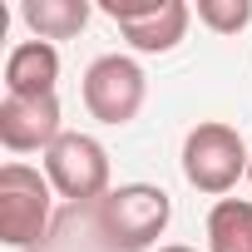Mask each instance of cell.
<instances>
[{"instance_id": "obj_11", "label": "cell", "mask_w": 252, "mask_h": 252, "mask_svg": "<svg viewBox=\"0 0 252 252\" xmlns=\"http://www.w3.org/2000/svg\"><path fill=\"white\" fill-rule=\"evenodd\" d=\"M193 15L213 30V35H242L252 25V0H198Z\"/></svg>"}, {"instance_id": "obj_7", "label": "cell", "mask_w": 252, "mask_h": 252, "mask_svg": "<svg viewBox=\"0 0 252 252\" xmlns=\"http://www.w3.org/2000/svg\"><path fill=\"white\" fill-rule=\"evenodd\" d=\"M55 84H60V50L50 40H20L5 55V94L40 99L55 94Z\"/></svg>"}, {"instance_id": "obj_5", "label": "cell", "mask_w": 252, "mask_h": 252, "mask_svg": "<svg viewBox=\"0 0 252 252\" xmlns=\"http://www.w3.org/2000/svg\"><path fill=\"white\" fill-rule=\"evenodd\" d=\"M144 99H149V79H144L139 60H129V55H99L84 69V109H89V119L109 124V129L134 124Z\"/></svg>"}, {"instance_id": "obj_13", "label": "cell", "mask_w": 252, "mask_h": 252, "mask_svg": "<svg viewBox=\"0 0 252 252\" xmlns=\"http://www.w3.org/2000/svg\"><path fill=\"white\" fill-rule=\"evenodd\" d=\"M247 188H252V163H247Z\"/></svg>"}, {"instance_id": "obj_10", "label": "cell", "mask_w": 252, "mask_h": 252, "mask_svg": "<svg viewBox=\"0 0 252 252\" xmlns=\"http://www.w3.org/2000/svg\"><path fill=\"white\" fill-rule=\"evenodd\" d=\"M20 20L35 30V40H74L89 25V0H25Z\"/></svg>"}, {"instance_id": "obj_2", "label": "cell", "mask_w": 252, "mask_h": 252, "mask_svg": "<svg viewBox=\"0 0 252 252\" xmlns=\"http://www.w3.org/2000/svg\"><path fill=\"white\" fill-rule=\"evenodd\" d=\"M55 232V188L45 168L5 163L0 168V242L15 252H45Z\"/></svg>"}, {"instance_id": "obj_12", "label": "cell", "mask_w": 252, "mask_h": 252, "mask_svg": "<svg viewBox=\"0 0 252 252\" xmlns=\"http://www.w3.org/2000/svg\"><path fill=\"white\" fill-rule=\"evenodd\" d=\"M158 252H198V247H188V242H168V247H158Z\"/></svg>"}, {"instance_id": "obj_1", "label": "cell", "mask_w": 252, "mask_h": 252, "mask_svg": "<svg viewBox=\"0 0 252 252\" xmlns=\"http://www.w3.org/2000/svg\"><path fill=\"white\" fill-rule=\"evenodd\" d=\"M99 252H149L173 222V198L158 183H119L99 203H84Z\"/></svg>"}, {"instance_id": "obj_6", "label": "cell", "mask_w": 252, "mask_h": 252, "mask_svg": "<svg viewBox=\"0 0 252 252\" xmlns=\"http://www.w3.org/2000/svg\"><path fill=\"white\" fill-rule=\"evenodd\" d=\"M60 134H64V114H60L55 94H40V99L5 94L0 99V144L10 154H45Z\"/></svg>"}, {"instance_id": "obj_8", "label": "cell", "mask_w": 252, "mask_h": 252, "mask_svg": "<svg viewBox=\"0 0 252 252\" xmlns=\"http://www.w3.org/2000/svg\"><path fill=\"white\" fill-rule=\"evenodd\" d=\"M188 20H193V5H183V0H163L158 10H149V15H139L129 25H119V30H124V40H129L139 55H168L188 35Z\"/></svg>"}, {"instance_id": "obj_9", "label": "cell", "mask_w": 252, "mask_h": 252, "mask_svg": "<svg viewBox=\"0 0 252 252\" xmlns=\"http://www.w3.org/2000/svg\"><path fill=\"white\" fill-rule=\"evenodd\" d=\"M203 232L208 252H252V198H218Z\"/></svg>"}, {"instance_id": "obj_3", "label": "cell", "mask_w": 252, "mask_h": 252, "mask_svg": "<svg viewBox=\"0 0 252 252\" xmlns=\"http://www.w3.org/2000/svg\"><path fill=\"white\" fill-rule=\"evenodd\" d=\"M247 163H252V154H247L242 134L232 124H222V119L198 124V129H188V139H183V178L198 193H208V198L232 193L237 178H247Z\"/></svg>"}, {"instance_id": "obj_4", "label": "cell", "mask_w": 252, "mask_h": 252, "mask_svg": "<svg viewBox=\"0 0 252 252\" xmlns=\"http://www.w3.org/2000/svg\"><path fill=\"white\" fill-rule=\"evenodd\" d=\"M45 178L55 188V198H64L69 208L99 203L114 183H109V149L94 134L64 129L50 149H45Z\"/></svg>"}]
</instances>
